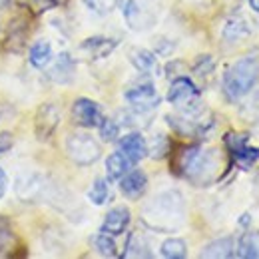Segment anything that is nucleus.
<instances>
[{"label":"nucleus","mask_w":259,"mask_h":259,"mask_svg":"<svg viewBox=\"0 0 259 259\" xmlns=\"http://www.w3.org/2000/svg\"><path fill=\"white\" fill-rule=\"evenodd\" d=\"M253 92V98H251V102H249V108H251V112H255V114H259V88L255 90H251Z\"/></svg>","instance_id":"nucleus-34"},{"label":"nucleus","mask_w":259,"mask_h":259,"mask_svg":"<svg viewBox=\"0 0 259 259\" xmlns=\"http://www.w3.org/2000/svg\"><path fill=\"white\" fill-rule=\"evenodd\" d=\"M124 98H126L128 106L138 116L150 114L152 110H156L160 106V94H158L154 82L148 80V78L138 80L136 84H132L128 90L124 92Z\"/></svg>","instance_id":"nucleus-6"},{"label":"nucleus","mask_w":259,"mask_h":259,"mask_svg":"<svg viewBox=\"0 0 259 259\" xmlns=\"http://www.w3.org/2000/svg\"><path fill=\"white\" fill-rule=\"evenodd\" d=\"M122 257H152L148 239L144 235H140V233H132L128 237L126 251L122 253Z\"/></svg>","instance_id":"nucleus-23"},{"label":"nucleus","mask_w":259,"mask_h":259,"mask_svg":"<svg viewBox=\"0 0 259 259\" xmlns=\"http://www.w3.org/2000/svg\"><path fill=\"white\" fill-rule=\"evenodd\" d=\"M142 222L158 233H174L186 222V199L178 190L154 195L142 207Z\"/></svg>","instance_id":"nucleus-1"},{"label":"nucleus","mask_w":259,"mask_h":259,"mask_svg":"<svg viewBox=\"0 0 259 259\" xmlns=\"http://www.w3.org/2000/svg\"><path fill=\"white\" fill-rule=\"evenodd\" d=\"M50 78L56 84H68L74 78V60L70 58V54L62 52L56 58V64L52 66V70H50Z\"/></svg>","instance_id":"nucleus-21"},{"label":"nucleus","mask_w":259,"mask_h":259,"mask_svg":"<svg viewBox=\"0 0 259 259\" xmlns=\"http://www.w3.org/2000/svg\"><path fill=\"white\" fill-rule=\"evenodd\" d=\"M98 130H100V138L104 142H116L120 138V124L116 120H112V118H104L100 122Z\"/></svg>","instance_id":"nucleus-28"},{"label":"nucleus","mask_w":259,"mask_h":259,"mask_svg":"<svg viewBox=\"0 0 259 259\" xmlns=\"http://www.w3.org/2000/svg\"><path fill=\"white\" fill-rule=\"evenodd\" d=\"M50 186H46L44 178L40 174H22L18 180H16V195L22 199V201H38L42 199L46 190Z\"/></svg>","instance_id":"nucleus-10"},{"label":"nucleus","mask_w":259,"mask_h":259,"mask_svg":"<svg viewBox=\"0 0 259 259\" xmlns=\"http://www.w3.org/2000/svg\"><path fill=\"white\" fill-rule=\"evenodd\" d=\"M94 14H100V16H106L110 12H114L120 4V0H82Z\"/></svg>","instance_id":"nucleus-29"},{"label":"nucleus","mask_w":259,"mask_h":259,"mask_svg":"<svg viewBox=\"0 0 259 259\" xmlns=\"http://www.w3.org/2000/svg\"><path fill=\"white\" fill-rule=\"evenodd\" d=\"M28 60L36 70H44L46 66L52 62V46L48 40H38L30 48V54H28Z\"/></svg>","instance_id":"nucleus-22"},{"label":"nucleus","mask_w":259,"mask_h":259,"mask_svg":"<svg viewBox=\"0 0 259 259\" xmlns=\"http://www.w3.org/2000/svg\"><path fill=\"white\" fill-rule=\"evenodd\" d=\"M128 56H130L132 66H134L138 72L146 74V76H152V74H156V72L160 70L158 58H156V54H154L152 50H146V48H132Z\"/></svg>","instance_id":"nucleus-15"},{"label":"nucleus","mask_w":259,"mask_h":259,"mask_svg":"<svg viewBox=\"0 0 259 259\" xmlns=\"http://www.w3.org/2000/svg\"><path fill=\"white\" fill-rule=\"evenodd\" d=\"M108 197H110L108 180L96 178L94 184H92V188L88 190V199H90V203H94V205H104V203L108 201Z\"/></svg>","instance_id":"nucleus-26"},{"label":"nucleus","mask_w":259,"mask_h":259,"mask_svg":"<svg viewBox=\"0 0 259 259\" xmlns=\"http://www.w3.org/2000/svg\"><path fill=\"white\" fill-rule=\"evenodd\" d=\"M66 154L78 165H92L102 158V146L94 136L86 132H74L66 138Z\"/></svg>","instance_id":"nucleus-4"},{"label":"nucleus","mask_w":259,"mask_h":259,"mask_svg":"<svg viewBox=\"0 0 259 259\" xmlns=\"http://www.w3.org/2000/svg\"><path fill=\"white\" fill-rule=\"evenodd\" d=\"M50 2H52V4H56V6H62V4H66L68 0H50Z\"/></svg>","instance_id":"nucleus-36"},{"label":"nucleus","mask_w":259,"mask_h":259,"mask_svg":"<svg viewBox=\"0 0 259 259\" xmlns=\"http://www.w3.org/2000/svg\"><path fill=\"white\" fill-rule=\"evenodd\" d=\"M120 192L124 197H128L132 201L140 199L148 190V176L144 169H130L126 176H122L120 180Z\"/></svg>","instance_id":"nucleus-11"},{"label":"nucleus","mask_w":259,"mask_h":259,"mask_svg":"<svg viewBox=\"0 0 259 259\" xmlns=\"http://www.w3.org/2000/svg\"><path fill=\"white\" fill-rule=\"evenodd\" d=\"M167 102L171 106H176L184 114H197V112H201L199 90L194 84V80H190L188 76H178V78L171 80L169 90H167Z\"/></svg>","instance_id":"nucleus-5"},{"label":"nucleus","mask_w":259,"mask_h":259,"mask_svg":"<svg viewBox=\"0 0 259 259\" xmlns=\"http://www.w3.org/2000/svg\"><path fill=\"white\" fill-rule=\"evenodd\" d=\"M92 245H94L96 253H100L102 257H116L118 255V245L114 241V235H110V233L100 231L98 235H94Z\"/></svg>","instance_id":"nucleus-25"},{"label":"nucleus","mask_w":259,"mask_h":259,"mask_svg":"<svg viewBox=\"0 0 259 259\" xmlns=\"http://www.w3.org/2000/svg\"><path fill=\"white\" fill-rule=\"evenodd\" d=\"M235 255V239L231 235L226 237H220L211 243H207L201 251H199V257H207V259H227Z\"/></svg>","instance_id":"nucleus-16"},{"label":"nucleus","mask_w":259,"mask_h":259,"mask_svg":"<svg viewBox=\"0 0 259 259\" xmlns=\"http://www.w3.org/2000/svg\"><path fill=\"white\" fill-rule=\"evenodd\" d=\"M226 146L231 154V158L241 165H251L259 160V148H253L247 144V138L241 136V134H235V132H229L226 134Z\"/></svg>","instance_id":"nucleus-9"},{"label":"nucleus","mask_w":259,"mask_h":259,"mask_svg":"<svg viewBox=\"0 0 259 259\" xmlns=\"http://www.w3.org/2000/svg\"><path fill=\"white\" fill-rule=\"evenodd\" d=\"M167 152H169V142H167V138L165 136H156L154 138V142L148 146V154L154 158V160H162L167 156Z\"/></svg>","instance_id":"nucleus-30"},{"label":"nucleus","mask_w":259,"mask_h":259,"mask_svg":"<svg viewBox=\"0 0 259 259\" xmlns=\"http://www.w3.org/2000/svg\"><path fill=\"white\" fill-rule=\"evenodd\" d=\"M124 18L132 30H148L154 24V16L150 10H144L136 0H128L124 4Z\"/></svg>","instance_id":"nucleus-14"},{"label":"nucleus","mask_w":259,"mask_h":259,"mask_svg":"<svg viewBox=\"0 0 259 259\" xmlns=\"http://www.w3.org/2000/svg\"><path fill=\"white\" fill-rule=\"evenodd\" d=\"M160 253L165 259H184L188 255V243L180 237H167L160 247Z\"/></svg>","instance_id":"nucleus-24"},{"label":"nucleus","mask_w":259,"mask_h":259,"mask_svg":"<svg viewBox=\"0 0 259 259\" xmlns=\"http://www.w3.org/2000/svg\"><path fill=\"white\" fill-rule=\"evenodd\" d=\"M10 148H12V134H8V132L0 134V154L8 152Z\"/></svg>","instance_id":"nucleus-32"},{"label":"nucleus","mask_w":259,"mask_h":259,"mask_svg":"<svg viewBox=\"0 0 259 259\" xmlns=\"http://www.w3.org/2000/svg\"><path fill=\"white\" fill-rule=\"evenodd\" d=\"M72 118L80 128H98L104 120L100 104L90 98H76L72 104Z\"/></svg>","instance_id":"nucleus-7"},{"label":"nucleus","mask_w":259,"mask_h":259,"mask_svg":"<svg viewBox=\"0 0 259 259\" xmlns=\"http://www.w3.org/2000/svg\"><path fill=\"white\" fill-rule=\"evenodd\" d=\"M211 70H213V60H211V56H199V58H197V64H195L197 76H207Z\"/></svg>","instance_id":"nucleus-31"},{"label":"nucleus","mask_w":259,"mask_h":259,"mask_svg":"<svg viewBox=\"0 0 259 259\" xmlns=\"http://www.w3.org/2000/svg\"><path fill=\"white\" fill-rule=\"evenodd\" d=\"M249 6L253 12H259V0H249Z\"/></svg>","instance_id":"nucleus-35"},{"label":"nucleus","mask_w":259,"mask_h":259,"mask_svg":"<svg viewBox=\"0 0 259 259\" xmlns=\"http://www.w3.org/2000/svg\"><path fill=\"white\" fill-rule=\"evenodd\" d=\"M249 34H251L249 22H247L243 16H231V18H227L226 26H224V30H222L224 40L229 42V44L241 42V40L247 38Z\"/></svg>","instance_id":"nucleus-17"},{"label":"nucleus","mask_w":259,"mask_h":259,"mask_svg":"<svg viewBox=\"0 0 259 259\" xmlns=\"http://www.w3.org/2000/svg\"><path fill=\"white\" fill-rule=\"evenodd\" d=\"M235 255L241 259H257L259 257V233L257 231H247L239 237Z\"/></svg>","instance_id":"nucleus-20"},{"label":"nucleus","mask_w":259,"mask_h":259,"mask_svg":"<svg viewBox=\"0 0 259 259\" xmlns=\"http://www.w3.org/2000/svg\"><path fill=\"white\" fill-rule=\"evenodd\" d=\"M259 82V58L257 56H243L235 60L224 74V94L231 102H239Z\"/></svg>","instance_id":"nucleus-3"},{"label":"nucleus","mask_w":259,"mask_h":259,"mask_svg":"<svg viewBox=\"0 0 259 259\" xmlns=\"http://www.w3.org/2000/svg\"><path fill=\"white\" fill-rule=\"evenodd\" d=\"M84 52H88L92 58H106L114 48H116V40L112 38H104V36H94V38H88L82 42L80 46Z\"/></svg>","instance_id":"nucleus-18"},{"label":"nucleus","mask_w":259,"mask_h":259,"mask_svg":"<svg viewBox=\"0 0 259 259\" xmlns=\"http://www.w3.org/2000/svg\"><path fill=\"white\" fill-rule=\"evenodd\" d=\"M6 190H8V176H6V171L0 167V199L4 197Z\"/></svg>","instance_id":"nucleus-33"},{"label":"nucleus","mask_w":259,"mask_h":259,"mask_svg":"<svg viewBox=\"0 0 259 259\" xmlns=\"http://www.w3.org/2000/svg\"><path fill=\"white\" fill-rule=\"evenodd\" d=\"M118 150H120L132 163H138L148 156V142H146V138H144L142 134L130 132L124 138H120Z\"/></svg>","instance_id":"nucleus-12"},{"label":"nucleus","mask_w":259,"mask_h":259,"mask_svg":"<svg viewBox=\"0 0 259 259\" xmlns=\"http://www.w3.org/2000/svg\"><path fill=\"white\" fill-rule=\"evenodd\" d=\"M220 169V152L203 150L201 146H186L176 156V171L197 188H207Z\"/></svg>","instance_id":"nucleus-2"},{"label":"nucleus","mask_w":259,"mask_h":259,"mask_svg":"<svg viewBox=\"0 0 259 259\" xmlns=\"http://www.w3.org/2000/svg\"><path fill=\"white\" fill-rule=\"evenodd\" d=\"M60 124V108L56 104H42L34 118V132L36 138L46 142L52 138V134L58 130Z\"/></svg>","instance_id":"nucleus-8"},{"label":"nucleus","mask_w":259,"mask_h":259,"mask_svg":"<svg viewBox=\"0 0 259 259\" xmlns=\"http://www.w3.org/2000/svg\"><path fill=\"white\" fill-rule=\"evenodd\" d=\"M16 245V235L8 226V220L0 215V255H8Z\"/></svg>","instance_id":"nucleus-27"},{"label":"nucleus","mask_w":259,"mask_h":259,"mask_svg":"<svg viewBox=\"0 0 259 259\" xmlns=\"http://www.w3.org/2000/svg\"><path fill=\"white\" fill-rule=\"evenodd\" d=\"M132 165L134 163L130 162L128 158L118 150V152H114V154H110L106 158V174H108L110 180L118 182L122 176H126L130 169H132Z\"/></svg>","instance_id":"nucleus-19"},{"label":"nucleus","mask_w":259,"mask_h":259,"mask_svg":"<svg viewBox=\"0 0 259 259\" xmlns=\"http://www.w3.org/2000/svg\"><path fill=\"white\" fill-rule=\"evenodd\" d=\"M130 220H132V213H130L128 207L126 205H116L106 213L100 231L110 233V235H122L126 231V227L130 226Z\"/></svg>","instance_id":"nucleus-13"}]
</instances>
